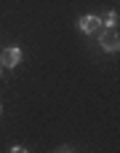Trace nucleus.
<instances>
[{
	"label": "nucleus",
	"instance_id": "nucleus-5",
	"mask_svg": "<svg viewBox=\"0 0 120 153\" xmlns=\"http://www.w3.org/2000/svg\"><path fill=\"white\" fill-rule=\"evenodd\" d=\"M0 75H3V67H0Z\"/></svg>",
	"mask_w": 120,
	"mask_h": 153
},
{
	"label": "nucleus",
	"instance_id": "nucleus-1",
	"mask_svg": "<svg viewBox=\"0 0 120 153\" xmlns=\"http://www.w3.org/2000/svg\"><path fill=\"white\" fill-rule=\"evenodd\" d=\"M99 46L104 48V51H110V54H115L120 48V35L115 27H102L99 30Z\"/></svg>",
	"mask_w": 120,
	"mask_h": 153
},
{
	"label": "nucleus",
	"instance_id": "nucleus-4",
	"mask_svg": "<svg viewBox=\"0 0 120 153\" xmlns=\"http://www.w3.org/2000/svg\"><path fill=\"white\" fill-rule=\"evenodd\" d=\"M102 27H118V11H107L102 19Z\"/></svg>",
	"mask_w": 120,
	"mask_h": 153
},
{
	"label": "nucleus",
	"instance_id": "nucleus-3",
	"mask_svg": "<svg viewBox=\"0 0 120 153\" xmlns=\"http://www.w3.org/2000/svg\"><path fill=\"white\" fill-rule=\"evenodd\" d=\"M78 27H80L83 35H99V30H102V19L94 16V13H88V16H80Z\"/></svg>",
	"mask_w": 120,
	"mask_h": 153
},
{
	"label": "nucleus",
	"instance_id": "nucleus-2",
	"mask_svg": "<svg viewBox=\"0 0 120 153\" xmlns=\"http://www.w3.org/2000/svg\"><path fill=\"white\" fill-rule=\"evenodd\" d=\"M21 62V48L19 46H5L0 51V67H16Z\"/></svg>",
	"mask_w": 120,
	"mask_h": 153
},
{
	"label": "nucleus",
	"instance_id": "nucleus-6",
	"mask_svg": "<svg viewBox=\"0 0 120 153\" xmlns=\"http://www.w3.org/2000/svg\"><path fill=\"white\" fill-rule=\"evenodd\" d=\"M0 113H3V105H0Z\"/></svg>",
	"mask_w": 120,
	"mask_h": 153
}]
</instances>
